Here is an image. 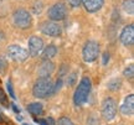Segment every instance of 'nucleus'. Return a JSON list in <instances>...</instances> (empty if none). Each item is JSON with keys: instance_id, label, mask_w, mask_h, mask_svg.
Segmentation results:
<instances>
[{"instance_id": "obj_1", "label": "nucleus", "mask_w": 134, "mask_h": 125, "mask_svg": "<svg viewBox=\"0 0 134 125\" xmlns=\"http://www.w3.org/2000/svg\"><path fill=\"white\" fill-rule=\"evenodd\" d=\"M92 89V82L88 77H83L81 79V82L77 87V89L75 91L73 94V103L76 106L83 105L88 99V96L91 93Z\"/></svg>"}, {"instance_id": "obj_2", "label": "nucleus", "mask_w": 134, "mask_h": 125, "mask_svg": "<svg viewBox=\"0 0 134 125\" xmlns=\"http://www.w3.org/2000/svg\"><path fill=\"white\" fill-rule=\"evenodd\" d=\"M32 94L36 98H46L53 94V83L50 78H40L34 84Z\"/></svg>"}, {"instance_id": "obj_3", "label": "nucleus", "mask_w": 134, "mask_h": 125, "mask_svg": "<svg viewBox=\"0 0 134 125\" xmlns=\"http://www.w3.org/2000/svg\"><path fill=\"white\" fill-rule=\"evenodd\" d=\"M99 53V45L98 42H96L94 40H91L85 45L83 51H82V56H83V61L87 63L94 62L98 57Z\"/></svg>"}, {"instance_id": "obj_4", "label": "nucleus", "mask_w": 134, "mask_h": 125, "mask_svg": "<svg viewBox=\"0 0 134 125\" xmlns=\"http://www.w3.org/2000/svg\"><path fill=\"white\" fill-rule=\"evenodd\" d=\"M13 20H14V24L16 27L19 29H27L31 26V15L27 10L25 9H19L16 10L13 15Z\"/></svg>"}, {"instance_id": "obj_5", "label": "nucleus", "mask_w": 134, "mask_h": 125, "mask_svg": "<svg viewBox=\"0 0 134 125\" xmlns=\"http://www.w3.org/2000/svg\"><path fill=\"white\" fill-rule=\"evenodd\" d=\"M8 56L13 61L24 62L25 59L29 57V52H27V50H25L24 47H21L19 45H10L8 47Z\"/></svg>"}, {"instance_id": "obj_6", "label": "nucleus", "mask_w": 134, "mask_h": 125, "mask_svg": "<svg viewBox=\"0 0 134 125\" xmlns=\"http://www.w3.org/2000/svg\"><path fill=\"white\" fill-rule=\"evenodd\" d=\"M117 114V103L112 98H107L102 103V115L107 121L114 119Z\"/></svg>"}, {"instance_id": "obj_7", "label": "nucleus", "mask_w": 134, "mask_h": 125, "mask_svg": "<svg viewBox=\"0 0 134 125\" xmlns=\"http://www.w3.org/2000/svg\"><path fill=\"white\" fill-rule=\"evenodd\" d=\"M67 15V8L63 3H57V4L52 5L50 9H48V17L50 20L55 21H61L66 17Z\"/></svg>"}, {"instance_id": "obj_8", "label": "nucleus", "mask_w": 134, "mask_h": 125, "mask_svg": "<svg viewBox=\"0 0 134 125\" xmlns=\"http://www.w3.org/2000/svg\"><path fill=\"white\" fill-rule=\"evenodd\" d=\"M41 32L45 35H47V36H52V37H57L61 35L62 32V29H61V26L56 22H53V21H46V22H43L42 26H41Z\"/></svg>"}, {"instance_id": "obj_9", "label": "nucleus", "mask_w": 134, "mask_h": 125, "mask_svg": "<svg viewBox=\"0 0 134 125\" xmlns=\"http://www.w3.org/2000/svg\"><path fill=\"white\" fill-rule=\"evenodd\" d=\"M43 50V41L37 36H31L29 40V55L32 57H36Z\"/></svg>"}, {"instance_id": "obj_10", "label": "nucleus", "mask_w": 134, "mask_h": 125, "mask_svg": "<svg viewBox=\"0 0 134 125\" xmlns=\"http://www.w3.org/2000/svg\"><path fill=\"white\" fill-rule=\"evenodd\" d=\"M120 42L124 46H130L134 42V26L132 24L125 26L120 34Z\"/></svg>"}, {"instance_id": "obj_11", "label": "nucleus", "mask_w": 134, "mask_h": 125, "mask_svg": "<svg viewBox=\"0 0 134 125\" xmlns=\"http://www.w3.org/2000/svg\"><path fill=\"white\" fill-rule=\"evenodd\" d=\"M53 71H55V63L51 62V61H43L41 63V66L38 67L37 73L40 78H50Z\"/></svg>"}, {"instance_id": "obj_12", "label": "nucleus", "mask_w": 134, "mask_h": 125, "mask_svg": "<svg viewBox=\"0 0 134 125\" xmlns=\"http://www.w3.org/2000/svg\"><path fill=\"white\" fill-rule=\"evenodd\" d=\"M104 0H81V4H83L85 9L88 13H96L98 10H100V8L103 6Z\"/></svg>"}, {"instance_id": "obj_13", "label": "nucleus", "mask_w": 134, "mask_h": 125, "mask_svg": "<svg viewBox=\"0 0 134 125\" xmlns=\"http://www.w3.org/2000/svg\"><path fill=\"white\" fill-rule=\"evenodd\" d=\"M133 111H134V96L129 94L125 98V100L122 104V106H120V113L123 115H130V114H133Z\"/></svg>"}, {"instance_id": "obj_14", "label": "nucleus", "mask_w": 134, "mask_h": 125, "mask_svg": "<svg viewBox=\"0 0 134 125\" xmlns=\"http://www.w3.org/2000/svg\"><path fill=\"white\" fill-rule=\"evenodd\" d=\"M56 53H57V47H56L55 45H48L45 50H42L41 57H42V59H45V61H50L52 57L56 56Z\"/></svg>"}, {"instance_id": "obj_15", "label": "nucleus", "mask_w": 134, "mask_h": 125, "mask_svg": "<svg viewBox=\"0 0 134 125\" xmlns=\"http://www.w3.org/2000/svg\"><path fill=\"white\" fill-rule=\"evenodd\" d=\"M27 110L29 113H31L32 115H41L43 111V108H42V104L38 103V102H35V103H31L27 105Z\"/></svg>"}, {"instance_id": "obj_16", "label": "nucleus", "mask_w": 134, "mask_h": 125, "mask_svg": "<svg viewBox=\"0 0 134 125\" xmlns=\"http://www.w3.org/2000/svg\"><path fill=\"white\" fill-rule=\"evenodd\" d=\"M123 10L127 14H133L134 13V1L133 0H125L123 3Z\"/></svg>"}, {"instance_id": "obj_17", "label": "nucleus", "mask_w": 134, "mask_h": 125, "mask_svg": "<svg viewBox=\"0 0 134 125\" xmlns=\"http://www.w3.org/2000/svg\"><path fill=\"white\" fill-rule=\"evenodd\" d=\"M120 86H122V82H120L119 78H114V79H112L108 83V88H109L110 91H119Z\"/></svg>"}, {"instance_id": "obj_18", "label": "nucleus", "mask_w": 134, "mask_h": 125, "mask_svg": "<svg viewBox=\"0 0 134 125\" xmlns=\"http://www.w3.org/2000/svg\"><path fill=\"white\" fill-rule=\"evenodd\" d=\"M57 125H75V124H73V121H72L70 118H67V116H62V118H60V119H58Z\"/></svg>"}, {"instance_id": "obj_19", "label": "nucleus", "mask_w": 134, "mask_h": 125, "mask_svg": "<svg viewBox=\"0 0 134 125\" xmlns=\"http://www.w3.org/2000/svg\"><path fill=\"white\" fill-rule=\"evenodd\" d=\"M8 67V61L4 57H0V73H4Z\"/></svg>"}, {"instance_id": "obj_20", "label": "nucleus", "mask_w": 134, "mask_h": 125, "mask_svg": "<svg viewBox=\"0 0 134 125\" xmlns=\"http://www.w3.org/2000/svg\"><path fill=\"white\" fill-rule=\"evenodd\" d=\"M133 73H134V69H133V66H129L124 69V76L128 78H133Z\"/></svg>"}, {"instance_id": "obj_21", "label": "nucleus", "mask_w": 134, "mask_h": 125, "mask_svg": "<svg viewBox=\"0 0 134 125\" xmlns=\"http://www.w3.org/2000/svg\"><path fill=\"white\" fill-rule=\"evenodd\" d=\"M75 82H76V73H72V74H70V76H68L67 84H68V86H72Z\"/></svg>"}, {"instance_id": "obj_22", "label": "nucleus", "mask_w": 134, "mask_h": 125, "mask_svg": "<svg viewBox=\"0 0 134 125\" xmlns=\"http://www.w3.org/2000/svg\"><path fill=\"white\" fill-rule=\"evenodd\" d=\"M67 3L71 5L72 8H78L81 5V0H67Z\"/></svg>"}, {"instance_id": "obj_23", "label": "nucleus", "mask_w": 134, "mask_h": 125, "mask_svg": "<svg viewBox=\"0 0 134 125\" xmlns=\"http://www.w3.org/2000/svg\"><path fill=\"white\" fill-rule=\"evenodd\" d=\"M6 87H8V92H9L10 97L13 98V99H15V94H14V91H13V86H11V82H8L6 83Z\"/></svg>"}, {"instance_id": "obj_24", "label": "nucleus", "mask_w": 134, "mask_h": 125, "mask_svg": "<svg viewBox=\"0 0 134 125\" xmlns=\"http://www.w3.org/2000/svg\"><path fill=\"white\" fill-rule=\"evenodd\" d=\"M61 87H62V79H58L57 82H56V84L53 86V93H56L57 91H60Z\"/></svg>"}, {"instance_id": "obj_25", "label": "nucleus", "mask_w": 134, "mask_h": 125, "mask_svg": "<svg viewBox=\"0 0 134 125\" xmlns=\"http://www.w3.org/2000/svg\"><path fill=\"white\" fill-rule=\"evenodd\" d=\"M108 61H109V55H108V52H105L103 55V64H107Z\"/></svg>"}, {"instance_id": "obj_26", "label": "nucleus", "mask_w": 134, "mask_h": 125, "mask_svg": "<svg viewBox=\"0 0 134 125\" xmlns=\"http://www.w3.org/2000/svg\"><path fill=\"white\" fill-rule=\"evenodd\" d=\"M35 121H36V123H38L40 125H47V123H46V120H45V119H35Z\"/></svg>"}, {"instance_id": "obj_27", "label": "nucleus", "mask_w": 134, "mask_h": 125, "mask_svg": "<svg viewBox=\"0 0 134 125\" xmlns=\"http://www.w3.org/2000/svg\"><path fill=\"white\" fill-rule=\"evenodd\" d=\"M45 120H46L47 125H55V121H53L52 118H47V119H45Z\"/></svg>"}, {"instance_id": "obj_28", "label": "nucleus", "mask_w": 134, "mask_h": 125, "mask_svg": "<svg viewBox=\"0 0 134 125\" xmlns=\"http://www.w3.org/2000/svg\"><path fill=\"white\" fill-rule=\"evenodd\" d=\"M13 108H14V110L16 111V113H19V109L16 108V105H15V104H13Z\"/></svg>"}, {"instance_id": "obj_29", "label": "nucleus", "mask_w": 134, "mask_h": 125, "mask_svg": "<svg viewBox=\"0 0 134 125\" xmlns=\"http://www.w3.org/2000/svg\"><path fill=\"white\" fill-rule=\"evenodd\" d=\"M0 120H3V115H1V113H0Z\"/></svg>"}, {"instance_id": "obj_30", "label": "nucleus", "mask_w": 134, "mask_h": 125, "mask_svg": "<svg viewBox=\"0 0 134 125\" xmlns=\"http://www.w3.org/2000/svg\"><path fill=\"white\" fill-rule=\"evenodd\" d=\"M24 125H27V124H24Z\"/></svg>"}]
</instances>
